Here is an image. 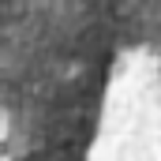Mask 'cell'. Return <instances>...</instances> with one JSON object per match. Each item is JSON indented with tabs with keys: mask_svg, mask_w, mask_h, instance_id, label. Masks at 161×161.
I'll list each match as a JSON object with an SVG mask.
<instances>
[{
	"mask_svg": "<svg viewBox=\"0 0 161 161\" xmlns=\"http://www.w3.org/2000/svg\"><path fill=\"white\" fill-rule=\"evenodd\" d=\"M0 161H161V4H0Z\"/></svg>",
	"mask_w": 161,
	"mask_h": 161,
	"instance_id": "cell-1",
	"label": "cell"
}]
</instances>
